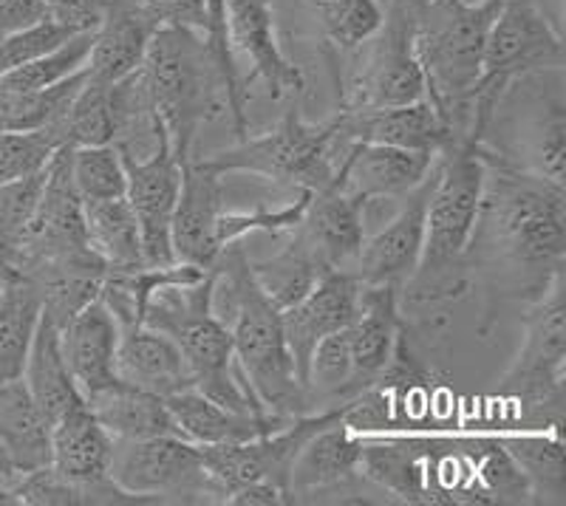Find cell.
I'll use <instances>...</instances> for the list:
<instances>
[{"mask_svg":"<svg viewBox=\"0 0 566 506\" xmlns=\"http://www.w3.org/2000/svg\"><path fill=\"white\" fill-rule=\"evenodd\" d=\"M484 161V187L464 252L470 283H482L488 315L495 320L504 301L533 303L564 275L566 190L530 170Z\"/></svg>","mask_w":566,"mask_h":506,"instance_id":"obj_1","label":"cell"},{"mask_svg":"<svg viewBox=\"0 0 566 506\" xmlns=\"http://www.w3.org/2000/svg\"><path fill=\"white\" fill-rule=\"evenodd\" d=\"M484 187V161L479 145L459 141L437 159L424 244L411 281L399 292V315L413 317L422 334L442 331L451 308L473 288L464 266V252L476 221Z\"/></svg>","mask_w":566,"mask_h":506,"instance_id":"obj_2","label":"cell"},{"mask_svg":"<svg viewBox=\"0 0 566 506\" xmlns=\"http://www.w3.org/2000/svg\"><path fill=\"white\" fill-rule=\"evenodd\" d=\"M136 71L179 165L193 159L201 128L224 110H230L239 139L247 136V91L239 71L219 57L205 34L161 27Z\"/></svg>","mask_w":566,"mask_h":506,"instance_id":"obj_3","label":"cell"},{"mask_svg":"<svg viewBox=\"0 0 566 506\" xmlns=\"http://www.w3.org/2000/svg\"><path fill=\"white\" fill-rule=\"evenodd\" d=\"M210 275L212 315L230 331L235 362L258 402L283 419L317 413L297 379L295 359L283 337L281 312L258 288L244 246H224L210 266Z\"/></svg>","mask_w":566,"mask_h":506,"instance_id":"obj_4","label":"cell"},{"mask_svg":"<svg viewBox=\"0 0 566 506\" xmlns=\"http://www.w3.org/2000/svg\"><path fill=\"white\" fill-rule=\"evenodd\" d=\"M499 7L502 0H417L413 7V52L422 68L424 96L442 114L451 145L470 141L473 94L482 80L484 43Z\"/></svg>","mask_w":566,"mask_h":506,"instance_id":"obj_5","label":"cell"},{"mask_svg":"<svg viewBox=\"0 0 566 506\" xmlns=\"http://www.w3.org/2000/svg\"><path fill=\"white\" fill-rule=\"evenodd\" d=\"M544 74L547 71H538L504 88L482 130L479 156L564 185V74L549 88H541Z\"/></svg>","mask_w":566,"mask_h":506,"instance_id":"obj_6","label":"cell"},{"mask_svg":"<svg viewBox=\"0 0 566 506\" xmlns=\"http://www.w3.org/2000/svg\"><path fill=\"white\" fill-rule=\"evenodd\" d=\"M340 145H346V139L335 116L317 125L306 123L297 108H292L266 134L241 136L239 145L201 156L199 161L221 176L250 173L275 185L317 192L335 181L337 161L343 156H337Z\"/></svg>","mask_w":566,"mask_h":506,"instance_id":"obj_7","label":"cell"},{"mask_svg":"<svg viewBox=\"0 0 566 506\" xmlns=\"http://www.w3.org/2000/svg\"><path fill=\"white\" fill-rule=\"evenodd\" d=\"M566 283L555 277L530 303L518 354L502 377V388L522 404L527 428H564L566 402Z\"/></svg>","mask_w":566,"mask_h":506,"instance_id":"obj_8","label":"cell"},{"mask_svg":"<svg viewBox=\"0 0 566 506\" xmlns=\"http://www.w3.org/2000/svg\"><path fill=\"white\" fill-rule=\"evenodd\" d=\"M417 0H388L380 29L354 49L363 54L346 80H337V114L394 108L424 99V77L413 52Z\"/></svg>","mask_w":566,"mask_h":506,"instance_id":"obj_9","label":"cell"},{"mask_svg":"<svg viewBox=\"0 0 566 506\" xmlns=\"http://www.w3.org/2000/svg\"><path fill=\"white\" fill-rule=\"evenodd\" d=\"M564 68V34L538 0H502L488 32L473 123L488 125L499 96L515 80Z\"/></svg>","mask_w":566,"mask_h":506,"instance_id":"obj_10","label":"cell"},{"mask_svg":"<svg viewBox=\"0 0 566 506\" xmlns=\"http://www.w3.org/2000/svg\"><path fill=\"white\" fill-rule=\"evenodd\" d=\"M111 481L142 504H224L199 444L185 436L114 442Z\"/></svg>","mask_w":566,"mask_h":506,"instance_id":"obj_11","label":"cell"},{"mask_svg":"<svg viewBox=\"0 0 566 506\" xmlns=\"http://www.w3.org/2000/svg\"><path fill=\"white\" fill-rule=\"evenodd\" d=\"M114 436L97 422L85 402L74 404L52 424V464L49 467L83 493L85 506L142 504L111 481Z\"/></svg>","mask_w":566,"mask_h":506,"instance_id":"obj_12","label":"cell"},{"mask_svg":"<svg viewBox=\"0 0 566 506\" xmlns=\"http://www.w3.org/2000/svg\"><path fill=\"white\" fill-rule=\"evenodd\" d=\"M224 3V40L230 57L244 60L252 77L266 85L272 99H297L306 91L301 65L283 52L270 0H221Z\"/></svg>","mask_w":566,"mask_h":506,"instance_id":"obj_13","label":"cell"},{"mask_svg":"<svg viewBox=\"0 0 566 506\" xmlns=\"http://www.w3.org/2000/svg\"><path fill=\"white\" fill-rule=\"evenodd\" d=\"M433 176H437V165L422 185L399 199V210L394 212L391 221L363 241L348 270L363 286H391L402 292V286L411 281L419 255H422L424 215H428Z\"/></svg>","mask_w":566,"mask_h":506,"instance_id":"obj_14","label":"cell"},{"mask_svg":"<svg viewBox=\"0 0 566 506\" xmlns=\"http://www.w3.org/2000/svg\"><path fill=\"white\" fill-rule=\"evenodd\" d=\"M128 176V199L142 235V252L148 266H170L176 263L170 246V221H174L176 199H179L181 165L170 154L168 141L145 159L123 156Z\"/></svg>","mask_w":566,"mask_h":506,"instance_id":"obj_15","label":"cell"},{"mask_svg":"<svg viewBox=\"0 0 566 506\" xmlns=\"http://www.w3.org/2000/svg\"><path fill=\"white\" fill-rule=\"evenodd\" d=\"M363 436L337 419L310 436L301 453L295 455L290 473L292 504H315L328 500V495H340L337 500L368 504L363 498V473H360Z\"/></svg>","mask_w":566,"mask_h":506,"instance_id":"obj_16","label":"cell"},{"mask_svg":"<svg viewBox=\"0 0 566 506\" xmlns=\"http://www.w3.org/2000/svg\"><path fill=\"white\" fill-rule=\"evenodd\" d=\"M224 179L221 173L190 159L181 165L179 199L170 221V246L176 263L210 270L221 255L219 215L224 210Z\"/></svg>","mask_w":566,"mask_h":506,"instance_id":"obj_17","label":"cell"},{"mask_svg":"<svg viewBox=\"0 0 566 506\" xmlns=\"http://www.w3.org/2000/svg\"><path fill=\"white\" fill-rule=\"evenodd\" d=\"M439 154L348 141L337 161L335 185L363 204L399 201L431 176Z\"/></svg>","mask_w":566,"mask_h":506,"instance_id":"obj_18","label":"cell"},{"mask_svg":"<svg viewBox=\"0 0 566 506\" xmlns=\"http://www.w3.org/2000/svg\"><path fill=\"white\" fill-rule=\"evenodd\" d=\"M366 207L332 181L312 192L303 219L290 232L323 272H348L366 241Z\"/></svg>","mask_w":566,"mask_h":506,"instance_id":"obj_19","label":"cell"},{"mask_svg":"<svg viewBox=\"0 0 566 506\" xmlns=\"http://www.w3.org/2000/svg\"><path fill=\"white\" fill-rule=\"evenodd\" d=\"M357 303H360V281L352 272L340 270L328 272L310 295L281 312L283 337L295 359V371L303 388H306V373H310L317 342L326 340L328 334L343 331L357 315Z\"/></svg>","mask_w":566,"mask_h":506,"instance_id":"obj_20","label":"cell"},{"mask_svg":"<svg viewBox=\"0 0 566 506\" xmlns=\"http://www.w3.org/2000/svg\"><path fill=\"white\" fill-rule=\"evenodd\" d=\"M399 331H402L399 288L363 286L360 283L357 315L346 326L348 357H352V379H348L346 402L360 397L386 371L394 357Z\"/></svg>","mask_w":566,"mask_h":506,"instance_id":"obj_21","label":"cell"},{"mask_svg":"<svg viewBox=\"0 0 566 506\" xmlns=\"http://www.w3.org/2000/svg\"><path fill=\"white\" fill-rule=\"evenodd\" d=\"M335 119L346 141H371V145L422 150V154H442L451 145V130L428 96L419 103L394 105V108L335 114Z\"/></svg>","mask_w":566,"mask_h":506,"instance_id":"obj_22","label":"cell"},{"mask_svg":"<svg viewBox=\"0 0 566 506\" xmlns=\"http://www.w3.org/2000/svg\"><path fill=\"white\" fill-rule=\"evenodd\" d=\"M116 348L119 323L99 297L60 328V351L83 399L116 382Z\"/></svg>","mask_w":566,"mask_h":506,"instance_id":"obj_23","label":"cell"},{"mask_svg":"<svg viewBox=\"0 0 566 506\" xmlns=\"http://www.w3.org/2000/svg\"><path fill=\"white\" fill-rule=\"evenodd\" d=\"M156 32L159 23L139 0H108L85 60L88 77L97 83H119L134 74Z\"/></svg>","mask_w":566,"mask_h":506,"instance_id":"obj_24","label":"cell"},{"mask_svg":"<svg viewBox=\"0 0 566 506\" xmlns=\"http://www.w3.org/2000/svg\"><path fill=\"white\" fill-rule=\"evenodd\" d=\"M116 379L145 388L161 399L185 391V388H196L193 373L187 368L179 346L168 334L154 331L142 323L119 328Z\"/></svg>","mask_w":566,"mask_h":506,"instance_id":"obj_25","label":"cell"},{"mask_svg":"<svg viewBox=\"0 0 566 506\" xmlns=\"http://www.w3.org/2000/svg\"><path fill=\"white\" fill-rule=\"evenodd\" d=\"M165 404H168L176 428L181 430V436L193 444L250 442V439L264 436V433H272V430L292 422V419L283 417H244V413H235L224 404L212 402L199 388L170 393Z\"/></svg>","mask_w":566,"mask_h":506,"instance_id":"obj_26","label":"cell"},{"mask_svg":"<svg viewBox=\"0 0 566 506\" xmlns=\"http://www.w3.org/2000/svg\"><path fill=\"white\" fill-rule=\"evenodd\" d=\"M85 404L97 417V422L114 436V442L181 436V430L176 428L165 399L145 391V388L123 382V379H116L103 391L85 397Z\"/></svg>","mask_w":566,"mask_h":506,"instance_id":"obj_27","label":"cell"},{"mask_svg":"<svg viewBox=\"0 0 566 506\" xmlns=\"http://www.w3.org/2000/svg\"><path fill=\"white\" fill-rule=\"evenodd\" d=\"M0 447L18 473L52 464V424L23 379L0 382Z\"/></svg>","mask_w":566,"mask_h":506,"instance_id":"obj_28","label":"cell"},{"mask_svg":"<svg viewBox=\"0 0 566 506\" xmlns=\"http://www.w3.org/2000/svg\"><path fill=\"white\" fill-rule=\"evenodd\" d=\"M3 295H0V382L23 377L34 334H38L43 301L32 277L3 270Z\"/></svg>","mask_w":566,"mask_h":506,"instance_id":"obj_29","label":"cell"},{"mask_svg":"<svg viewBox=\"0 0 566 506\" xmlns=\"http://www.w3.org/2000/svg\"><path fill=\"white\" fill-rule=\"evenodd\" d=\"M20 379L27 382L29 393L38 402L40 413L49 419V424L57 422L74 404L85 402L74 379H71L63 351H60V328L43 315H40L38 334H34L32 351H29L27 368H23Z\"/></svg>","mask_w":566,"mask_h":506,"instance_id":"obj_30","label":"cell"},{"mask_svg":"<svg viewBox=\"0 0 566 506\" xmlns=\"http://www.w3.org/2000/svg\"><path fill=\"white\" fill-rule=\"evenodd\" d=\"M515 467L522 470L533 489V504H564L566 464L560 428H524L518 433L499 436Z\"/></svg>","mask_w":566,"mask_h":506,"instance_id":"obj_31","label":"cell"},{"mask_svg":"<svg viewBox=\"0 0 566 506\" xmlns=\"http://www.w3.org/2000/svg\"><path fill=\"white\" fill-rule=\"evenodd\" d=\"M85 241L105 270H136L148 266L142 252V235L128 199L83 201Z\"/></svg>","mask_w":566,"mask_h":506,"instance_id":"obj_32","label":"cell"},{"mask_svg":"<svg viewBox=\"0 0 566 506\" xmlns=\"http://www.w3.org/2000/svg\"><path fill=\"white\" fill-rule=\"evenodd\" d=\"M88 80V68L74 71L71 77L38 91H0V134H34L52 130L69 110Z\"/></svg>","mask_w":566,"mask_h":506,"instance_id":"obj_33","label":"cell"},{"mask_svg":"<svg viewBox=\"0 0 566 506\" xmlns=\"http://www.w3.org/2000/svg\"><path fill=\"white\" fill-rule=\"evenodd\" d=\"M114 83L85 80L77 96L71 99L69 110L52 128L57 145L65 148H88V145H114L116 114H114Z\"/></svg>","mask_w":566,"mask_h":506,"instance_id":"obj_34","label":"cell"},{"mask_svg":"<svg viewBox=\"0 0 566 506\" xmlns=\"http://www.w3.org/2000/svg\"><path fill=\"white\" fill-rule=\"evenodd\" d=\"M252 277H255L258 288L264 292L266 301L283 312V308L295 306L297 301L310 295L312 288L328 275L310 257V252L297 244L295 238H290V244L283 246L277 255L266 257V261L252 263Z\"/></svg>","mask_w":566,"mask_h":506,"instance_id":"obj_35","label":"cell"},{"mask_svg":"<svg viewBox=\"0 0 566 506\" xmlns=\"http://www.w3.org/2000/svg\"><path fill=\"white\" fill-rule=\"evenodd\" d=\"M321 20V32L335 54L360 49L382 23L380 0H310Z\"/></svg>","mask_w":566,"mask_h":506,"instance_id":"obj_36","label":"cell"},{"mask_svg":"<svg viewBox=\"0 0 566 506\" xmlns=\"http://www.w3.org/2000/svg\"><path fill=\"white\" fill-rule=\"evenodd\" d=\"M71 176L83 201L125 199V190H128L125 161L116 145L71 148Z\"/></svg>","mask_w":566,"mask_h":506,"instance_id":"obj_37","label":"cell"},{"mask_svg":"<svg viewBox=\"0 0 566 506\" xmlns=\"http://www.w3.org/2000/svg\"><path fill=\"white\" fill-rule=\"evenodd\" d=\"M49 165V161H45ZM45 167L27 179L9 181L0 187V266H7L9 257L18 250L23 230L32 219L34 204L40 199V187H43Z\"/></svg>","mask_w":566,"mask_h":506,"instance_id":"obj_38","label":"cell"},{"mask_svg":"<svg viewBox=\"0 0 566 506\" xmlns=\"http://www.w3.org/2000/svg\"><path fill=\"white\" fill-rule=\"evenodd\" d=\"M71 34L77 32L60 27L57 20H45L40 27L12 34V38H3L0 40V77L9 74L12 68H18L20 63H27V60L38 57V54L57 49V45L65 43Z\"/></svg>","mask_w":566,"mask_h":506,"instance_id":"obj_39","label":"cell"},{"mask_svg":"<svg viewBox=\"0 0 566 506\" xmlns=\"http://www.w3.org/2000/svg\"><path fill=\"white\" fill-rule=\"evenodd\" d=\"M52 20L71 32H91L103 20L108 0H43Z\"/></svg>","mask_w":566,"mask_h":506,"instance_id":"obj_40","label":"cell"},{"mask_svg":"<svg viewBox=\"0 0 566 506\" xmlns=\"http://www.w3.org/2000/svg\"><path fill=\"white\" fill-rule=\"evenodd\" d=\"M52 20L43 0H0V40Z\"/></svg>","mask_w":566,"mask_h":506,"instance_id":"obj_41","label":"cell"},{"mask_svg":"<svg viewBox=\"0 0 566 506\" xmlns=\"http://www.w3.org/2000/svg\"><path fill=\"white\" fill-rule=\"evenodd\" d=\"M14 475H18V470L12 467V462H9V455L3 453V447H0V481H12Z\"/></svg>","mask_w":566,"mask_h":506,"instance_id":"obj_42","label":"cell"},{"mask_svg":"<svg viewBox=\"0 0 566 506\" xmlns=\"http://www.w3.org/2000/svg\"><path fill=\"white\" fill-rule=\"evenodd\" d=\"M3 281H7V275H3V270H0V295H3Z\"/></svg>","mask_w":566,"mask_h":506,"instance_id":"obj_43","label":"cell"},{"mask_svg":"<svg viewBox=\"0 0 566 506\" xmlns=\"http://www.w3.org/2000/svg\"><path fill=\"white\" fill-rule=\"evenodd\" d=\"M462 3H484V0H462Z\"/></svg>","mask_w":566,"mask_h":506,"instance_id":"obj_44","label":"cell"}]
</instances>
